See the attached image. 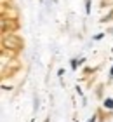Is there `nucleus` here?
<instances>
[{
  "label": "nucleus",
  "mask_w": 113,
  "mask_h": 122,
  "mask_svg": "<svg viewBox=\"0 0 113 122\" xmlns=\"http://www.w3.org/2000/svg\"><path fill=\"white\" fill-rule=\"evenodd\" d=\"M2 46L4 47H10V49H14V51H19V49L23 47V40L16 35V33H4V37H2Z\"/></svg>",
  "instance_id": "nucleus-1"
},
{
  "label": "nucleus",
  "mask_w": 113,
  "mask_h": 122,
  "mask_svg": "<svg viewBox=\"0 0 113 122\" xmlns=\"http://www.w3.org/2000/svg\"><path fill=\"white\" fill-rule=\"evenodd\" d=\"M103 105H104L106 108H113V99H111V98H106Z\"/></svg>",
  "instance_id": "nucleus-4"
},
{
  "label": "nucleus",
  "mask_w": 113,
  "mask_h": 122,
  "mask_svg": "<svg viewBox=\"0 0 113 122\" xmlns=\"http://www.w3.org/2000/svg\"><path fill=\"white\" fill-rule=\"evenodd\" d=\"M44 122H49V119H45V120H44Z\"/></svg>",
  "instance_id": "nucleus-8"
},
{
  "label": "nucleus",
  "mask_w": 113,
  "mask_h": 122,
  "mask_svg": "<svg viewBox=\"0 0 113 122\" xmlns=\"http://www.w3.org/2000/svg\"><path fill=\"white\" fill-rule=\"evenodd\" d=\"M85 12L90 14V0H85Z\"/></svg>",
  "instance_id": "nucleus-5"
},
{
  "label": "nucleus",
  "mask_w": 113,
  "mask_h": 122,
  "mask_svg": "<svg viewBox=\"0 0 113 122\" xmlns=\"http://www.w3.org/2000/svg\"><path fill=\"white\" fill-rule=\"evenodd\" d=\"M82 61L84 59H80V61H78V59H71V70H77L78 65H82Z\"/></svg>",
  "instance_id": "nucleus-2"
},
{
  "label": "nucleus",
  "mask_w": 113,
  "mask_h": 122,
  "mask_svg": "<svg viewBox=\"0 0 113 122\" xmlns=\"http://www.w3.org/2000/svg\"><path fill=\"white\" fill-rule=\"evenodd\" d=\"M110 79H113V66H111V70H110Z\"/></svg>",
  "instance_id": "nucleus-6"
},
{
  "label": "nucleus",
  "mask_w": 113,
  "mask_h": 122,
  "mask_svg": "<svg viewBox=\"0 0 113 122\" xmlns=\"http://www.w3.org/2000/svg\"><path fill=\"white\" fill-rule=\"evenodd\" d=\"M89 122H96V117H92V119H90V120H89Z\"/></svg>",
  "instance_id": "nucleus-7"
},
{
  "label": "nucleus",
  "mask_w": 113,
  "mask_h": 122,
  "mask_svg": "<svg viewBox=\"0 0 113 122\" xmlns=\"http://www.w3.org/2000/svg\"><path fill=\"white\" fill-rule=\"evenodd\" d=\"M111 19H113V9H111V10H110V12H108V14H106V16H104V18H103V19H101V21H103V23H106V21H111Z\"/></svg>",
  "instance_id": "nucleus-3"
}]
</instances>
